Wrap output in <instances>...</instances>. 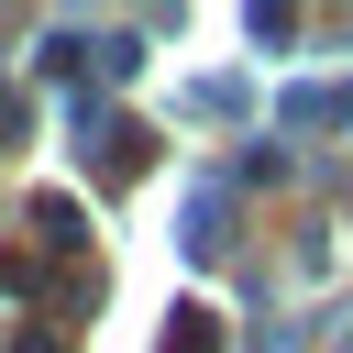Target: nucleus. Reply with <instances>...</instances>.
<instances>
[{
  "instance_id": "f257e3e1",
  "label": "nucleus",
  "mask_w": 353,
  "mask_h": 353,
  "mask_svg": "<svg viewBox=\"0 0 353 353\" xmlns=\"http://www.w3.org/2000/svg\"><path fill=\"white\" fill-rule=\"evenodd\" d=\"M287 121L298 132H342L353 121V88H287Z\"/></svg>"
}]
</instances>
